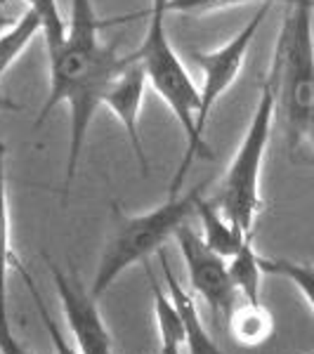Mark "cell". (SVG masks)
<instances>
[{
  "label": "cell",
  "mask_w": 314,
  "mask_h": 354,
  "mask_svg": "<svg viewBox=\"0 0 314 354\" xmlns=\"http://www.w3.org/2000/svg\"><path fill=\"white\" fill-rule=\"evenodd\" d=\"M0 354H33L24 342L12 333L8 314H0Z\"/></svg>",
  "instance_id": "cell-20"
},
{
  "label": "cell",
  "mask_w": 314,
  "mask_h": 354,
  "mask_svg": "<svg viewBox=\"0 0 314 354\" xmlns=\"http://www.w3.org/2000/svg\"><path fill=\"white\" fill-rule=\"evenodd\" d=\"M15 267H17V270H19L21 279H24V283H26V288H28V293H31L33 302H36V310H38V314H41V322H43L45 330H48V338H50V342H53V350H55V354H81V352H78V347H76V345H71L66 335L62 333V328L55 324L53 314H50L48 305H45L43 295L38 293V288H36V286H33V279H31V274H28L26 267L21 265L19 260H17V265H15Z\"/></svg>",
  "instance_id": "cell-18"
},
{
  "label": "cell",
  "mask_w": 314,
  "mask_h": 354,
  "mask_svg": "<svg viewBox=\"0 0 314 354\" xmlns=\"http://www.w3.org/2000/svg\"><path fill=\"white\" fill-rule=\"evenodd\" d=\"M0 314H8V300L0 295Z\"/></svg>",
  "instance_id": "cell-22"
},
{
  "label": "cell",
  "mask_w": 314,
  "mask_h": 354,
  "mask_svg": "<svg viewBox=\"0 0 314 354\" xmlns=\"http://www.w3.org/2000/svg\"><path fill=\"white\" fill-rule=\"evenodd\" d=\"M175 241H178L182 260H185L190 286L203 298L213 319H225L227 322L239 295L232 283L227 260L222 255L213 253L203 243L201 234L192 230L190 222L180 227L178 234H175Z\"/></svg>",
  "instance_id": "cell-7"
},
{
  "label": "cell",
  "mask_w": 314,
  "mask_h": 354,
  "mask_svg": "<svg viewBox=\"0 0 314 354\" xmlns=\"http://www.w3.org/2000/svg\"><path fill=\"white\" fill-rule=\"evenodd\" d=\"M145 15L149 17V24H147L145 38L137 45L133 57L145 66L147 81L154 88V93L168 104V109L173 111L175 121L180 123L182 133H185V153H182V161L168 187V194H180L185 189L187 170L194 163V158L213 161L215 153L210 151L203 137L196 133L201 93H198V85L194 83L190 71H187L185 62L180 59V55L175 53L173 43H170L168 28H165L168 10L163 5H149Z\"/></svg>",
  "instance_id": "cell-2"
},
{
  "label": "cell",
  "mask_w": 314,
  "mask_h": 354,
  "mask_svg": "<svg viewBox=\"0 0 314 354\" xmlns=\"http://www.w3.org/2000/svg\"><path fill=\"white\" fill-rule=\"evenodd\" d=\"M225 324L232 338L243 347H260L274 335V317L262 300H243L241 305H234Z\"/></svg>",
  "instance_id": "cell-13"
},
{
  "label": "cell",
  "mask_w": 314,
  "mask_h": 354,
  "mask_svg": "<svg viewBox=\"0 0 314 354\" xmlns=\"http://www.w3.org/2000/svg\"><path fill=\"white\" fill-rule=\"evenodd\" d=\"M314 0H290L272 62L277 85V116L286 147L295 153L310 145L314 153Z\"/></svg>",
  "instance_id": "cell-3"
},
{
  "label": "cell",
  "mask_w": 314,
  "mask_h": 354,
  "mask_svg": "<svg viewBox=\"0 0 314 354\" xmlns=\"http://www.w3.org/2000/svg\"><path fill=\"white\" fill-rule=\"evenodd\" d=\"M201 198L203 185L180 194H168L161 205L147 213H125L113 203L109 234L102 245L90 295L102 298L128 267L147 262L154 253L158 255V250H163V243L168 239H175L180 227L196 215Z\"/></svg>",
  "instance_id": "cell-4"
},
{
  "label": "cell",
  "mask_w": 314,
  "mask_h": 354,
  "mask_svg": "<svg viewBox=\"0 0 314 354\" xmlns=\"http://www.w3.org/2000/svg\"><path fill=\"white\" fill-rule=\"evenodd\" d=\"M260 267L265 274L281 277L300 290V295L314 312V267L307 262H295L288 258H265L260 255Z\"/></svg>",
  "instance_id": "cell-16"
},
{
  "label": "cell",
  "mask_w": 314,
  "mask_h": 354,
  "mask_svg": "<svg viewBox=\"0 0 314 354\" xmlns=\"http://www.w3.org/2000/svg\"><path fill=\"white\" fill-rule=\"evenodd\" d=\"M270 8L272 5H260L258 12L250 17L248 24L234 38H230L225 45H220V48H215V50H208V53L196 50V53L192 55L203 76V83H201V88H198V93H201V106H198V116H196V133L201 137L205 133V123H208V116H210V111H213V106L218 104L220 97L237 83L239 73H241L243 64H246L250 45H253L255 36H258Z\"/></svg>",
  "instance_id": "cell-6"
},
{
  "label": "cell",
  "mask_w": 314,
  "mask_h": 354,
  "mask_svg": "<svg viewBox=\"0 0 314 354\" xmlns=\"http://www.w3.org/2000/svg\"><path fill=\"white\" fill-rule=\"evenodd\" d=\"M142 270L147 274V281L151 286V300H154V317H156V330H158V345L161 354H185L187 350V335L178 307L173 305L168 290L161 286L156 274L151 272L149 262H142Z\"/></svg>",
  "instance_id": "cell-11"
},
{
  "label": "cell",
  "mask_w": 314,
  "mask_h": 354,
  "mask_svg": "<svg viewBox=\"0 0 314 354\" xmlns=\"http://www.w3.org/2000/svg\"><path fill=\"white\" fill-rule=\"evenodd\" d=\"M0 81H3V76H0ZM12 109H19V106H17L15 102L5 100V97L0 95V111H12Z\"/></svg>",
  "instance_id": "cell-21"
},
{
  "label": "cell",
  "mask_w": 314,
  "mask_h": 354,
  "mask_svg": "<svg viewBox=\"0 0 314 354\" xmlns=\"http://www.w3.org/2000/svg\"><path fill=\"white\" fill-rule=\"evenodd\" d=\"M17 265L12 248V220L8 198V147L0 142V295L8 300V277Z\"/></svg>",
  "instance_id": "cell-14"
},
{
  "label": "cell",
  "mask_w": 314,
  "mask_h": 354,
  "mask_svg": "<svg viewBox=\"0 0 314 354\" xmlns=\"http://www.w3.org/2000/svg\"><path fill=\"white\" fill-rule=\"evenodd\" d=\"M158 260H161L163 267V281H165V290H168L173 305L178 307L182 326H185V335H187V354H222L218 347V342L210 338L208 328H205V322L198 312L196 302L178 281L173 267L168 265V258H165V250H158Z\"/></svg>",
  "instance_id": "cell-10"
},
{
  "label": "cell",
  "mask_w": 314,
  "mask_h": 354,
  "mask_svg": "<svg viewBox=\"0 0 314 354\" xmlns=\"http://www.w3.org/2000/svg\"><path fill=\"white\" fill-rule=\"evenodd\" d=\"M274 5V3H290V0H170L168 3V15H208V12H220V10H232L239 5Z\"/></svg>",
  "instance_id": "cell-19"
},
{
  "label": "cell",
  "mask_w": 314,
  "mask_h": 354,
  "mask_svg": "<svg viewBox=\"0 0 314 354\" xmlns=\"http://www.w3.org/2000/svg\"><path fill=\"white\" fill-rule=\"evenodd\" d=\"M274 118H277V85H274L272 73H267V78L260 83V97L253 116H250V123L241 142H239L237 151H234L230 165H227L220 196L215 198L222 213L248 236H253L255 222H258V215L265 205L260 180Z\"/></svg>",
  "instance_id": "cell-5"
},
{
  "label": "cell",
  "mask_w": 314,
  "mask_h": 354,
  "mask_svg": "<svg viewBox=\"0 0 314 354\" xmlns=\"http://www.w3.org/2000/svg\"><path fill=\"white\" fill-rule=\"evenodd\" d=\"M147 85H149V81H147L145 66L133 55H128V64L121 68V73L111 83V88L107 90L104 102H102V106H107L116 116V121L125 128L130 147H133L145 175L149 173V161H147L145 145H142V137H140V113H142Z\"/></svg>",
  "instance_id": "cell-9"
},
{
  "label": "cell",
  "mask_w": 314,
  "mask_h": 354,
  "mask_svg": "<svg viewBox=\"0 0 314 354\" xmlns=\"http://www.w3.org/2000/svg\"><path fill=\"white\" fill-rule=\"evenodd\" d=\"M48 265L57 286V295H59V305L62 312H64L68 333L73 335L78 352L113 354V340L100 314V307H97V298H93L90 290H85L78 283L76 277L55 267V262H48Z\"/></svg>",
  "instance_id": "cell-8"
},
{
  "label": "cell",
  "mask_w": 314,
  "mask_h": 354,
  "mask_svg": "<svg viewBox=\"0 0 314 354\" xmlns=\"http://www.w3.org/2000/svg\"><path fill=\"white\" fill-rule=\"evenodd\" d=\"M230 277L237 293L243 300L250 302L262 300L260 293H262V277H265V272L260 267V253L255 250L253 239H248L243 243V248L230 260Z\"/></svg>",
  "instance_id": "cell-15"
},
{
  "label": "cell",
  "mask_w": 314,
  "mask_h": 354,
  "mask_svg": "<svg viewBox=\"0 0 314 354\" xmlns=\"http://www.w3.org/2000/svg\"><path fill=\"white\" fill-rule=\"evenodd\" d=\"M107 21L97 17L93 0H71V17L66 21V36L48 53L50 85L48 97L33 130L48 121L57 106L68 109V149L64 168V192H71V182L81 163L85 140L95 113L104 102L107 90L128 64V55H118L116 45L102 41Z\"/></svg>",
  "instance_id": "cell-1"
},
{
  "label": "cell",
  "mask_w": 314,
  "mask_h": 354,
  "mask_svg": "<svg viewBox=\"0 0 314 354\" xmlns=\"http://www.w3.org/2000/svg\"><path fill=\"white\" fill-rule=\"evenodd\" d=\"M21 5H26L28 12H33L41 19L43 26V43L45 50L57 48L66 36V19L62 17L59 3L57 0H19Z\"/></svg>",
  "instance_id": "cell-17"
},
{
  "label": "cell",
  "mask_w": 314,
  "mask_h": 354,
  "mask_svg": "<svg viewBox=\"0 0 314 354\" xmlns=\"http://www.w3.org/2000/svg\"><path fill=\"white\" fill-rule=\"evenodd\" d=\"M196 218L201 220V239L213 253L222 255L225 260H232L243 243L248 241V234H243L234 222L222 213V208L215 201H205L201 198L196 208Z\"/></svg>",
  "instance_id": "cell-12"
}]
</instances>
